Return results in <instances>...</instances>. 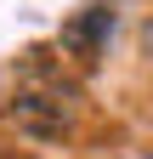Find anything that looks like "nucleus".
I'll list each match as a JSON object with an SVG mask.
<instances>
[{
  "label": "nucleus",
  "instance_id": "f257e3e1",
  "mask_svg": "<svg viewBox=\"0 0 153 159\" xmlns=\"http://www.w3.org/2000/svg\"><path fill=\"white\" fill-rule=\"evenodd\" d=\"M102 40H108V11H97V6H91V11H80V17L63 29V40H57V46H63L80 68H91V63L102 57Z\"/></svg>",
  "mask_w": 153,
  "mask_h": 159
}]
</instances>
